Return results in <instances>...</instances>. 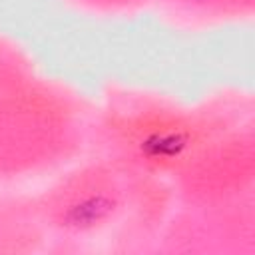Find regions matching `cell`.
<instances>
[{
  "label": "cell",
  "instance_id": "6da1fadb",
  "mask_svg": "<svg viewBox=\"0 0 255 255\" xmlns=\"http://www.w3.org/2000/svg\"><path fill=\"white\" fill-rule=\"evenodd\" d=\"M108 209V203L104 199H96V197H90L82 203H78L76 207H72L70 211V221L74 225H90L92 221H98Z\"/></svg>",
  "mask_w": 255,
  "mask_h": 255
}]
</instances>
